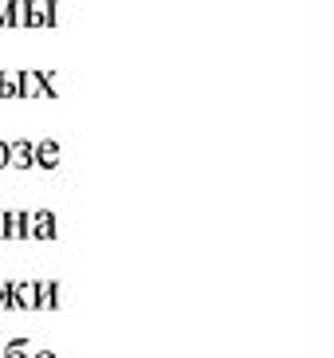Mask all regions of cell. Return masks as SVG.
I'll return each instance as SVG.
<instances>
[{
	"instance_id": "cell-3",
	"label": "cell",
	"mask_w": 334,
	"mask_h": 358,
	"mask_svg": "<svg viewBox=\"0 0 334 358\" xmlns=\"http://www.w3.org/2000/svg\"><path fill=\"white\" fill-rule=\"evenodd\" d=\"M36 299H40V280H20V284H12V307L36 311Z\"/></svg>"
},
{
	"instance_id": "cell-7",
	"label": "cell",
	"mask_w": 334,
	"mask_h": 358,
	"mask_svg": "<svg viewBox=\"0 0 334 358\" xmlns=\"http://www.w3.org/2000/svg\"><path fill=\"white\" fill-rule=\"evenodd\" d=\"M8 166V142H0V169Z\"/></svg>"
},
{
	"instance_id": "cell-8",
	"label": "cell",
	"mask_w": 334,
	"mask_h": 358,
	"mask_svg": "<svg viewBox=\"0 0 334 358\" xmlns=\"http://www.w3.org/2000/svg\"><path fill=\"white\" fill-rule=\"evenodd\" d=\"M31 358H59V355H52V350H36Z\"/></svg>"
},
{
	"instance_id": "cell-5",
	"label": "cell",
	"mask_w": 334,
	"mask_h": 358,
	"mask_svg": "<svg viewBox=\"0 0 334 358\" xmlns=\"http://www.w3.org/2000/svg\"><path fill=\"white\" fill-rule=\"evenodd\" d=\"M63 303V284L59 280H40V299H36V311H52Z\"/></svg>"
},
{
	"instance_id": "cell-6",
	"label": "cell",
	"mask_w": 334,
	"mask_h": 358,
	"mask_svg": "<svg viewBox=\"0 0 334 358\" xmlns=\"http://www.w3.org/2000/svg\"><path fill=\"white\" fill-rule=\"evenodd\" d=\"M8 166L31 169V142H8Z\"/></svg>"
},
{
	"instance_id": "cell-4",
	"label": "cell",
	"mask_w": 334,
	"mask_h": 358,
	"mask_svg": "<svg viewBox=\"0 0 334 358\" xmlns=\"http://www.w3.org/2000/svg\"><path fill=\"white\" fill-rule=\"evenodd\" d=\"M31 166H40V169L59 166V146H55L52 138H48V142H31Z\"/></svg>"
},
{
	"instance_id": "cell-2",
	"label": "cell",
	"mask_w": 334,
	"mask_h": 358,
	"mask_svg": "<svg viewBox=\"0 0 334 358\" xmlns=\"http://www.w3.org/2000/svg\"><path fill=\"white\" fill-rule=\"evenodd\" d=\"M28 241H55V213H28Z\"/></svg>"
},
{
	"instance_id": "cell-1",
	"label": "cell",
	"mask_w": 334,
	"mask_h": 358,
	"mask_svg": "<svg viewBox=\"0 0 334 358\" xmlns=\"http://www.w3.org/2000/svg\"><path fill=\"white\" fill-rule=\"evenodd\" d=\"M0 236L4 241H28V213L0 209Z\"/></svg>"
}]
</instances>
